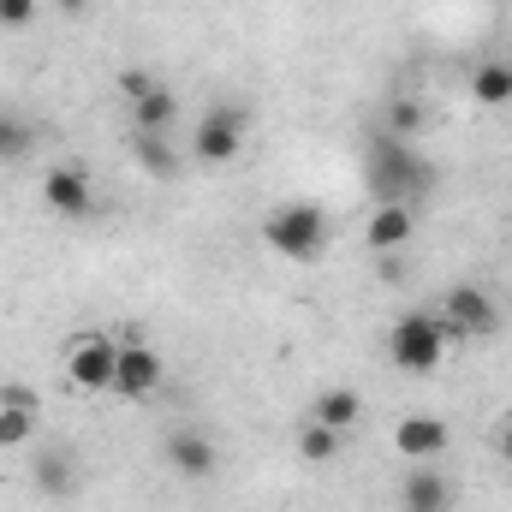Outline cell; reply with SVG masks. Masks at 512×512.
<instances>
[{
	"instance_id": "obj_1",
	"label": "cell",
	"mask_w": 512,
	"mask_h": 512,
	"mask_svg": "<svg viewBox=\"0 0 512 512\" xmlns=\"http://www.w3.org/2000/svg\"><path fill=\"white\" fill-rule=\"evenodd\" d=\"M370 191H376V203H405V209H417V203L435 191V167L423 161L417 143L382 131L376 149H370Z\"/></svg>"
},
{
	"instance_id": "obj_2",
	"label": "cell",
	"mask_w": 512,
	"mask_h": 512,
	"mask_svg": "<svg viewBox=\"0 0 512 512\" xmlns=\"http://www.w3.org/2000/svg\"><path fill=\"white\" fill-rule=\"evenodd\" d=\"M262 245L280 256V262H322L328 239H334V221L322 203H280L262 215Z\"/></svg>"
},
{
	"instance_id": "obj_3",
	"label": "cell",
	"mask_w": 512,
	"mask_h": 512,
	"mask_svg": "<svg viewBox=\"0 0 512 512\" xmlns=\"http://www.w3.org/2000/svg\"><path fill=\"white\" fill-rule=\"evenodd\" d=\"M453 346H459V334H453L435 310H405V316L387 328V358H393V370H405V376L441 370Z\"/></svg>"
},
{
	"instance_id": "obj_4",
	"label": "cell",
	"mask_w": 512,
	"mask_h": 512,
	"mask_svg": "<svg viewBox=\"0 0 512 512\" xmlns=\"http://www.w3.org/2000/svg\"><path fill=\"white\" fill-rule=\"evenodd\" d=\"M114 346L108 334H72L60 352V376L78 393H114Z\"/></svg>"
},
{
	"instance_id": "obj_5",
	"label": "cell",
	"mask_w": 512,
	"mask_h": 512,
	"mask_svg": "<svg viewBox=\"0 0 512 512\" xmlns=\"http://www.w3.org/2000/svg\"><path fill=\"white\" fill-rule=\"evenodd\" d=\"M435 316L459 334V340H483V334H495L501 328V310H495V298L483 292V286H471V280H459V286H447L441 298H435Z\"/></svg>"
},
{
	"instance_id": "obj_6",
	"label": "cell",
	"mask_w": 512,
	"mask_h": 512,
	"mask_svg": "<svg viewBox=\"0 0 512 512\" xmlns=\"http://www.w3.org/2000/svg\"><path fill=\"white\" fill-rule=\"evenodd\" d=\"M167 370H161V352L143 346V340H120L114 346V399L126 405H143L149 393H161Z\"/></svg>"
},
{
	"instance_id": "obj_7",
	"label": "cell",
	"mask_w": 512,
	"mask_h": 512,
	"mask_svg": "<svg viewBox=\"0 0 512 512\" xmlns=\"http://www.w3.org/2000/svg\"><path fill=\"white\" fill-rule=\"evenodd\" d=\"M42 203H48L60 221H90V215H96V185H90L84 167L60 161V167L42 173Z\"/></svg>"
},
{
	"instance_id": "obj_8",
	"label": "cell",
	"mask_w": 512,
	"mask_h": 512,
	"mask_svg": "<svg viewBox=\"0 0 512 512\" xmlns=\"http://www.w3.org/2000/svg\"><path fill=\"white\" fill-rule=\"evenodd\" d=\"M239 149H245V114L239 108H209L197 120V137H191V155L197 161L227 167V161H239Z\"/></svg>"
},
{
	"instance_id": "obj_9",
	"label": "cell",
	"mask_w": 512,
	"mask_h": 512,
	"mask_svg": "<svg viewBox=\"0 0 512 512\" xmlns=\"http://www.w3.org/2000/svg\"><path fill=\"white\" fill-rule=\"evenodd\" d=\"M393 447H399V459H411V465H435V459L453 447V429H447V417L411 411V417L393 423Z\"/></svg>"
},
{
	"instance_id": "obj_10",
	"label": "cell",
	"mask_w": 512,
	"mask_h": 512,
	"mask_svg": "<svg viewBox=\"0 0 512 512\" xmlns=\"http://www.w3.org/2000/svg\"><path fill=\"white\" fill-rule=\"evenodd\" d=\"M411 239H417V209H405V203H376V209H370L364 245L376 256H399Z\"/></svg>"
},
{
	"instance_id": "obj_11",
	"label": "cell",
	"mask_w": 512,
	"mask_h": 512,
	"mask_svg": "<svg viewBox=\"0 0 512 512\" xmlns=\"http://www.w3.org/2000/svg\"><path fill=\"white\" fill-rule=\"evenodd\" d=\"M161 453H167V465H173L179 477H191V483L215 477V465H221V453H215V441H209L203 429H173V435L161 441Z\"/></svg>"
},
{
	"instance_id": "obj_12",
	"label": "cell",
	"mask_w": 512,
	"mask_h": 512,
	"mask_svg": "<svg viewBox=\"0 0 512 512\" xmlns=\"http://www.w3.org/2000/svg\"><path fill=\"white\" fill-rule=\"evenodd\" d=\"M399 507L405 512H453V477L441 465H417L399 483Z\"/></svg>"
},
{
	"instance_id": "obj_13",
	"label": "cell",
	"mask_w": 512,
	"mask_h": 512,
	"mask_svg": "<svg viewBox=\"0 0 512 512\" xmlns=\"http://www.w3.org/2000/svg\"><path fill=\"white\" fill-rule=\"evenodd\" d=\"M310 417L328 423V429H340V435H352L358 417H364V399H358L352 387H322V393L310 399Z\"/></svg>"
},
{
	"instance_id": "obj_14",
	"label": "cell",
	"mask_w": 512,
	"mask_h": 512,
	"mask_svg": "<svg viewBox=\"0 0 512 512\" xmlns=\"http://www.w3.org/2000/svg\"><path fill=\"white\" fill-rule=\"evenodd\" d=\"M471 102L477 108H512V60H483L477 72H471Z\"/></svg>"
},
{
	"instance_id": "obj_15",
	"label": "cell",
	"mask_w": 512,
	"mask_h": 512,
	"mask_svg": "<svg viewBox=\"0 0 512 512\" xmlns=\"http://www.w3.org/2000/svg\"><path fill=\"white\" fill-rule=\"evenodd\" d=\"M179 120V96L167 90V84H155L149 96H137L131 102V126L137 131H155V137H167V126Z\"/></svg>"
},
{
	"instance_id": "obj_16",
	"label": "cell",
	"mask_w": 512,
	"mask_h": 512,
	"mask_svg": "<svg viewBox=\"0 0 512 512\" xmlns=\"http://www.w3.org/2000/svg\"><path fill=\"white\" fill-rule=\"evenodd\" d=\"M340 447H346V435L340 429H328V423H298V453H304V465H334L340 459Z\"/></svg>"
},
{
	"instance_id": "obj_17",
	"label": "cell",
	"mask_w": 512,
	"mask_h": 512,
	"mask_svg": "<svg viewBox=\"0 0 512 512\" xmlns=\"http://www.w3.org/2000/svg\"><path fill=\"white\" fill-rule=\"evenodd\" d=\"M131 155H137V167H143V173H155V179H173V173H179L173 143H167V137H155V131H137V137H131Z\"/></svg>"
},
{
	"instance_id": "obj_18",
	"label": "cell",
	"mask_w": 512,
	"mask_h": 512,
	"mask_svg": "<svg viewBox=\"0 0 512 512\" xmlns=\"http://www.w3.org/2000/svg\"><path fill=\"white\" fill-rule=\"evenodd\" d=\"M36 441V405H0V447H30Z\"/></svg>"
},
{
	"instance_id": "obj_19",
	"label": "cell",
	"mask_w": 512,
	"mask_h": 512,
	"mask_svg": "<svg viewBox=\"0 0 512 512\" xmlns=\"http://www.w3.org/2000/svg\"><path fill=\"white\" fill-rule=\"evenodd\" d=\"M423 131V102L417 96H399V102H387V137H417Z\"/></svg>"
},
{
	"instance_id": "obj_20",
	"label": "cell",
	"mask_w": 512,
	"mask_h": 512,
	"mask_svg": "<svg viewBox=\"0 0 512 512\" xmlns=\"http://www.w3.org/2000/svg\"><path fill=\"white\" fill-rule=\"evenodd\" d=\"M72 477H78V465H72V459H60V453H42V459H36V483H42L48 495H66V489H72Z\"/></svg>"
},
{
	"instance_id": "obj_21",
	"label": "cell",
	"mask_w": 512,
	"mask_h": 512,
	"mask_svg": "<svg viewBox=\"0 0 512 512\" xmlns=\"http://www.w3.org/2000/svg\"><path fill=\"white\" fill-rule=\"evenodd\" d=\"M30 143H36V131L24 126V120H12V114H0V161H18Z\"/></svg>"
},
{
	"instance_id": "obj_22",
	"label": "cell",
	"mask_w": 512,
	"mask_h": 512,
	"mask_svg": "<svg viewBox=\"0 0 512 512\" xmlns=\"http://www.w3.org/2000/svg\"><path fill=\"white\" fill-rule=\"evenodd\" d=\"M42 0H0V30H30Z\"/></svg>"
},
{
	"instance_id": "obj_23",
	"label": "cell",
	"mask_w": 512,
	"mask_h": 512,
	"mask_svg": "<svg viewBox=\"0 0 512 512\" xmlns=\"http://www.w3.org/2000/svg\"><path fill=\"white\" fill-rule=\"evenodd\" d=\"M155 84H161V78H155L149 66H126V72H120V96H126V108L137 102V96H149Z\"/></svg>"
},
{
	"instance_id": "obj_24",
	"label": "cell",
	"mask_w": 512,
	"mask_h": 512,
	"mask_svg": "<svg viewBox=\"0 0 512 512\" xmlns=\"http://www.w3.org/2000/svg\"><path fill=\"white\" fill-rule=\"evenodd\" d=\"M0 405H36V387H0Z\"/></svg>"
},
{
	"instance_id": "obj_25",
	"label": "cell",
	"mask_w": 512,
	"mask_h": 512,
	"mask_svg": "<svg viewBox=\"0 0 512 512\" xmlns=\"http://www.w3.org/2000/svg\"><path fill=\"white\" fill-rule=\"evenodd\" d=\"M54 6H60L66 18H90V6H96V0H54Z\"/></svg>"
},
{
	"instance_id": "obj_26",
	"label": "cell",
	"mask_w": 512,
	"mask_h": 512,
	"mask_svg": "<svg viewBox=\"0 0 512 512\" xmlns=\"http://www.w3.org/2000/svg\"><path fill=\"white\" fill-rule=\"evenodd\" d=\"M495 447H501V459H507V465H512V417H507V423H501V429H495Z\"/></svg>"
}]
</instances>
